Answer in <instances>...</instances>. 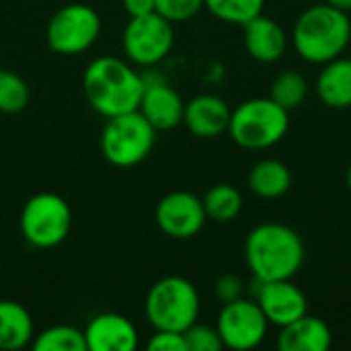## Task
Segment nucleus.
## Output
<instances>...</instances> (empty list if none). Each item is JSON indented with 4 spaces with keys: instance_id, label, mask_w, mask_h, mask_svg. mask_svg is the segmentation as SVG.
Returning <instances> with one entry per match:
<instances>
[{
    "instance_id": "nucleus-1",
    "label": "nucleus",
    "mask_w": 351,
    "mask_h": 351,
    "mask_svg": "<svg viewBox=\"0 0 351 351\" xmlns=\"http://www.w3.org/2000/svg\"><path fill=\"white\" fill-rule=\"evenodd\" d=\"M302 237L288 224L263 222L245 239V261L251 276L263 282L292 280L304 265Z\"/></svg>"
},
{
    "instance_id": "nucleus-2",
    "label": "nucleus",
    "mask_w": 351,
    "mask_h": 351,
    "mask_svg": "<svg viewBox=\"0 0 351 351\" xmlns=\"http://www.w3.org/2000/svg\"><path fill=\"white\" fill-rule=\"evenodd\" d=\"M82 93L88 105L103 117L138 111L144 76L138 74L128 60L101 56L93 60L82 74Z\"/></svg>"
},
{
    "instance_id": "nucleus-3",
    "label": "nucleus",
    "mask_w": 351,
    "mask_h": 351,
    "mask_svg": "<svg viewBox=\"0 0 351 351\" xmlns=\"http://www.w3.org/2000/svg\"><path fill=\"white\" fill-rule=\"evenodd\" d=\"M351 41L350 12L331 4H313L302 10L292 29V45L296 53L308 62L323 66L339 58Z\"/></svg>"
},
{
    "instance_id": "nucleus-4",
    "label": "nucleus",
    "mask_w": 351,
    "mask_h": 351,
    "mask_svg": "<svg viewBox=\"0 0 351 351\" xmlns=\"http://www.w3.org/2000/svg\"><path fill=\"white\" fill-rule=\"evenodd\" d=\"M290 130V111L271 97L243 101L230 113L228 134L245 150H267L280 144Z\"/></svg>"
},
{
    "instance_id": "nucleus-5",
    "label": "nucleus",
    "mask_w": 351,
    "mask_h": 351,
    "mask_svg": "<svg viewBox=\"0 0 351 351\" xmlns=\"http://www.w3.org/2000/svg\"><path fill=\"white\" fill-rule=\"evenodd\" d=\"M202 308L197 288L181 276H167L158 280L146 294L144 313L154 331L185 333L197 323Z\"/></svg>"
},
{
    "instance_id": "nucleus-6",
    "label": "nucleus",
    "mask_w": 351,
    "mask_h": 351,
    "mask_svg": "<svg viewBox=\"0 0 351 351\" xmlns=\"http://www.w3.org/2000/svg\"><path fill=\"white\" fill-rule=\"evenodd\" d=\"M156 130L140 111L107 117L101 132V152L107 162L130 169L146 160L154 148Z\"/></svg>"
},
{
    "instance_id": "nucleus-7",
    "label": "nucleus",
    "mask_w": 351,
    "mask_h": 351,
    "mask_svg": "<svg viewBox=\"0 0 351 351\" xmlns=\"http://www.w3.org/2000/svg\"><path fill=\"white\" fill-rule=\"evenodd\" d=\"M21 234L35 249H53L62 245L72 228V210L58 193H35L21 210Z\"/></svg>"
},
{
    "instance_id": "nucleus-8",
    "label": "nucleus",
    "mask_w": 351,
    "mask_h": 351,
    "mask_svg": "<svg viewBox=\"0 0 351 351\" xmlns=\"http://www.w3.org/2000/svg\"><path fill=\"white\" fill-rule=\"evenodd\" d=\"M173 45H175L173 23L160 16L156 10L142 16H130L121 35V47L125 60L142 68H152L160 64L171 53Z\"/></svg>"
},
{
    "instance_id": "nucleus-9",
    "label": "nucleus",
    "mask_w": 351,
    "mask_h": 351,
    "mask_svg": "<svg viewBox=\"0 0 351 351\" xmlns=\"http://www.w3.org/2000/svg\"><path fill=\"white\" fill-rule=\"evenodd\" d=\"M101 35V16L88 4H66L47 23L45 39L51 51L76 56L95 45Z\"/></svg>"
},
{
    "instance_id": "nucleus-10",
    "label": "nucleus",
    "mask_w": 351,
    "mask_h": 351,
    "mask_svg": "<svg viewBox=\"0 0 351 351\" xmlns=\"http://www.w3.org/2000/svg\"><path fill=\"white\" fill-rule=\"evenodd\" d=\"M218 335L222 346L234 351H249L259 348L269 331V321L265 319L261 306L255 298L243 296L228 304H222V311L216 321Z\"/></svg>"
},
{
    "instance_id": "nucleus-11",
    "label": "nucleus",
    "mask_w": 351,
    "mask_h": 351,
    "mask_svg": "<svg viewBox=\"0 0 351 351\" xmlns=\"http://www.w3.org/2000/svg\"><path fill=\"white\" fill-rule=\"evenodd\" d=\"M154 220L167 237L187 241L202 232L208 216L202 197L189 191H171L156 204Z\"/></svg>"
},
{
    "instance_id": "nucleus-12",
    "label": "nucleus",
    "mask_w": 351,
    "mask_h": 351,
    "mask_svg": "<svg viewBox=\"0 0 351 351\" xmlns=\"http://www.w3.org/2000/svg\"><path fill=\"white\" fill-rule=\"evenodd\" d=\"M255 300L274 327H286L308 313V298L292 280L263 282Z\"/></svg>"
},
{
    "instance_id": "nucleus-13",
    "label": "nucleus",
    "mask_w": 351,
    "mask_h": 351,
    "mask_svg": "<svg viewBox=\"0 0 351 351\" xmlns=\"http://www.w3.org/2000/svg\"><path fill=\"white\" fill-rule=\"evenodd\" d=\"M138 111L150 121L156 132H167L183 123L185 101L162 78L144 76V93Z\"/></svg>"
},
{
    "instance_id": "nucleus-14",
    "label": "nucleus",
    "mask_w": 351,
    "mask_h": 351,
    "mask_svg": "<svg viewBox=\"0 0 351 351\" xmlns=\"http://www.w3.org/2000/svg\"><path fill=\"white\" fill-rule=\"evenodd\" d=\"M86 351H134L140 343L136 325L117 313L93 317L84 329Z\"/></svg>"
},
{
    "instance_id": "nucleus-15",
    "label": "nucleus",
    "mask_w": 351,
    "mask_h": 351,
    "mask_svg": "<svg viewBox=\"0 0 351 351\" xmlns=\"http://www.w3.org/2000/svg\"><path fill=\"white\" fill-rule=\"evenodd\" d=\"M232 109L218 95H197L185 103L183 123L185 128L202 140H212L228 132Z\"/></svg>"
},
{
    "instance_id": "nucleus-16",
    "label": "nucleus",
    "mask_w": 351,
    "mask_h": 351,
    "mask_svg": "<svg viewBox=\"0 0 351 351\" xmlns=\"http://www.w3.org/2000/svg\"><path fill=\"white\" fill-rule=\"evenodd\" d=\"M245 29V49L247 53L261 64H274L282 60L288 49V35L284 27L263 12L249 23L243 25Z\"/></svg>"
},
{
    "instance_id": "nucleus-17",
    "label": "nucleus",
    "mask_w": 351,
    "mask_h": 351,
    "mask_svg": "<svg viewBox=\"0 0 351 351\" xmlns=\"http://www.w3.org/2000/svg\"><path fill=\"white\" fill-rule=\"evenodd\" d=\"M333 343L329 325L308 313L294 323L280 327L278 348L282 351H327Z\"/></svg>"
},
{
    "instance_id": "nucleus-18",
    "label": "nucleus",
    "mask_w": 351,
    "mask_h": 351,
    "mask_svg": "<svg viewBox=\"0 0 351 351\" xmlns=\"http://www.w3.org/2000/svg\"><path fill=\"white\" fill-rule=\"evenodd\" d=\"M315 90L321 103L329 109H350L351 107V60L335 58L323 64Z\"/></svg>"
},
{
    "instance_id": "nucleus-19",
    "label": "nucleus",
    "mask_w": 351,
    "mask_h": 351,
    "mask_svg": "<svg viewBox=\"0 0 351 351\" xmlns=\"http://www.w3.org/2000/svg\"><path fill=\"white\" fill-rule=\"evenodd\" d=\"M247 185L261 199H278L292 187V171L278 158H263L249 171Z\"/></svg>"
},
{
    "instance_id": "nucleus-20",
    "label": "nucleus",
    "mask_w": 351,
    "mask_h": 351,
    "mask_svg": "<svg viewBox=\"0 0 351 351\" xmlns=\"http://www.w3.org/2000/svg\"><path fill=\"white\" fill-rule=\"evenodd\" d=\"M33 319L14 300H0V351H19L33 341Z\"/></svg>"
},
{
    "instance_id": "nucleus-21",
    "label": "nucleus",
    "mask_w": 351,
    "mask_h": 351,
    "mask_svg": "<svg viewBox=\"0 0 351 351\" xmlns=\"http://www.w3.org/2000/svg\"><path fill=\"white\" fill-rule=\"evenodd\" d=\"M202 202H204L208 220H214L220 224L232 222L243 212V195L230 183H218L210 187L206 195L202 197Z\"/></svg>"
},
{
    "instance_id": "nucleus-22",
    "label": "nucleus",
    "mask_w": 351,
    "mask_h": 351,
    "mask_svg": "<svg viewBox=\"0 0 351 351\" xmlns=\"http://www.w3.org/2000/svg\"><path fill=\"white\" fill-rule=\"evenodd\" d=\"M269 97L286 111H294L308 97V80L298 70H284L271 80Z\"/></svg>"
},
{
    "instance_id": "nucleus-23",
    "label": "nucleus",
    "mask_w": 351,
    "mask_h": 351,
    "mask_svg": "<svg viewBox=\"0 0 351 351\" xmlns=\"http://www.w3.org/2000/svg\"><path fill=\"white\" fill-rule=\"evenodd\" d=\"M31 346L35 351H86L84 331L72 325H53L41 331Z\"/></svg>"
},
{
    "instance_id": "nucleus-24",
    "label": "nucleus",
    "mask_w": 351,
    "mask_h": 351,
    "mask_svg": "<svg viewBox=\"0 0 351 351\" xmlns=\"http://www.w3.org/2000/svg\"><path fill=\"white\" fill-rule=\"evenodd\" d=\"M204 8L222 23L245 25L263 12L265 0H204Z\"/></svg>"
},
{
    "instance_id": "nucleus-25",
    "label": "nucleus",
    "mask_w": 351,
    "mask_h": 351,
    "mask_svg": "<svg viewBox=\"0 0 351 351\" xmlns=\"http://www.w3.org/2000/svg\"><path fill=\"white\" fill-rule=\"evenodd\" d=\"M31 99L27 82L10 70L0 68V111L2 113H21Z\"/></svg>"
},
{
    "instance_id": "nucleus-26",
    "label": "nucleus",
    "mask_w": 351,
    "mask_h": 351,
    "mask_svg": "<svg viewBox=\"0 0 351 351\" xmlns=\"http://www.w3.org/2000/svg\"><path fill=\"white\" fill-rule=\"evenodd\" d=\"M202 8L204 0H154V10L173 25L193 19Z\"/></svg>"
},
{
    "instance_id": "nucleus-27",
    "label": "nucleus",
    "mask_w": 351,
    "mask_h": 351,
    "mask_svg": "<svg viewBox=\"0 0 351 351\" xmlns=\"http://www.w3.org/2000/svg\"><path fill=\"white\" fill-rule=\"evenodd\" d=\"M183 335H185L187 351H220L224 348L218 335V329L210 325L193 323Z\"/></svg>"
},
{
    "instance_id": "nucleus-28",
    "label": "nucleus",
    "mask_w": 351,
    "mask_h": 351,
    "mask_svg": "<svg viewBox=\"0 0 351 351\" xmlns=\"http://www.w3.org/2000/svg\"><path fill=\"white\" fill-rule=\"evenodd\" d=\"M214 292H216V298L222 302V304H228L232 300H239L247 294V284L241 276L237 274H224L216 280L214 284Z\"/></svg>"
},
{
    "instance_id": "nucleus-29",
    "label": "nucleus",
    "mask_w": 351,
    "mask_h": 351,
    "mask_svg": "<svg viewBox=\"0 0 351 351\" xmlns=\"http://www.w3.org/2000/svg\"><path fill=\"white\" fill-rule=\"evenodd\" d=\"M150 351H187L185 335L177 331H156L148 339Z\"/></svg>"
},
{
    "instance_id": "nucleus-30",
    "label": "nucleus",
    "mask_w": 351,
    "mask_h": 351,
    "mask_svg": "<svg viewBox=\"0 0 351 351\" xmlns=\"http://www.w3.org/2000/svg\"><path fill=\"white\" fill-rule=\"evenodd\" d=\"M121 4L130 16H142L154 12V0H121Z\"/></svg>"
},
{
    "instance_id": "nucleus-31",
    "label": "nucleus",
    "mask_w": 351,
    "mask_h": 351,
    "mask_svg": "<svg viewBox=\"0 0 351 351\" xmlns=\"http://www.w3.org/2000/svg\"><path fill=\"white\" fill-rule=\"evenodd\" d=\"M325 2L339 8V10H343V12H351V0H325Z\"/></svg>"
},
{
    "instance_id": "nucleus-32",
    "label": "nucleus",
    "mask_w": 351,
    "mask_h": 351,
    "mask_svg": "<svg viewBox=\"0 0 351 351\" xmlns=\"http://www.w3.org/2000/svg\"><path fill=\"white\" fill-rule=\"evenodd\" d=\"M346 185H348V189L351 191V165L348 167V171H346Z\"/></svg>"
}]
</instances>
